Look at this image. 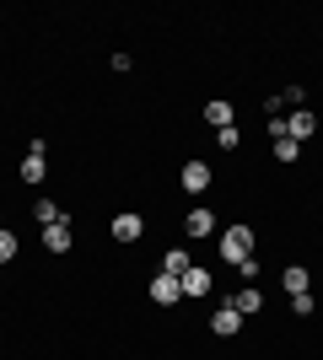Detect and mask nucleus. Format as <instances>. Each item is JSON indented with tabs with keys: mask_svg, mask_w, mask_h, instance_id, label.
<instances>
[{
	"mask_svg": "<svg viewBox=\"0 0 323 360\" xmlns=\"http://www.w3.org/2000/svg\"><path fill=\"white\" fill-rule=\"evenodd\" d=\"M178 178H184L189 194H205V188H210V167H205V162H184V172H178Z\"/></svg>",
	"mask_w": 323,
	"mask_h": 360,
	"instance_id": "20e7f679",
	"label": "nucleus"
},
{
	"mask_svg": "<svg viewBox=\"0 0 323 360\" xmlns=\"http://www.w3.org/2000/svg\"><path fill=\"white\" fill-rule=\"evenodd\" d=\"M184 296V285H178V274H156L151 280V301H162V307H172V301Z\"/></svg>",
	"mask_w": 323,
	"mask_h": 360,
	"instance_id": "39448f33",
	"label": "nucleus"
},
{
	"mask_svg": "<svg viewBox=\"0 0 323 360\" xmlns=\"http://www.w3.org/2000/svg\"><path fill=\"white\" fill-rule=\"evenodd\" d=\"M275 156H280V162H296V156H302V146H296V140H275Z\"/></svg>",
	"mask_w": 323,
	"mask_h": 360,
	"instance_id": "dca6fc26",
	"label": "nucleus"
},
{
	"mask_svg": "<svg viewBox=\"0 0 323 360\" xmlns=\"http://www.w3.org/2000/svg\"><path fill=\"white\" fill-rule=\"evenodd\" d=\"M210 328L221 333V339H232V333L243 328V312H237V307H232V301H227V307H215V317H210Z\"/></svg>",
	"mask_w": 323,
	"mask_h": 360,
	"instance_id": "7ed1b4c3",
	"label": "nucleus"
},
{
	"mask_svg": "<svg viewBox=\"0 0 323 360\" xmlns=\"http://www.w3.org/2000/svg\"><path fill=\"white\" fill-rule=\"evenodd\" d=\"M38 221L54 226V221H65V215H60V205H54V199H38Z\"/></svg>",
	"mask_w": 323,
	"mask_h": 360,
	"instance_id": "2eb2a0df",
	"label": "nucleus"
},
{
	"mask_svg": "<svg viewBox=\"0 0 323 360\" xmlns=\"http://www.w3.org/2000/svg\"><path fill=\"white\" fill-rule=\"evenodd\" d=\"M44 242H49V253H65V248H70V221L44 226Z\"/></svg>",
	"mask_w": 323,
	"mask_h": 360,
	"instance_id": "1a4fd4ad",
	"label": "nucleus"
},
{
	"mask_svg": "<svg viewBox=\"0 0 323 360\" xmlns=\"http://www.w3.org/2000/svg\"><path fill=\"white\" fill-rule=\"evenodd\" d=\"M205 113H210L215 129H227V124H232V103H205Z\"/></svg>",
	"mask_w": 323,
	"mask_h": 360,
	"instance_id": "4468645a",
	"label": "nucleus"
},
{
	"mask_svg": "<svg viewBox=\"0 0 323 360\" xmlns=\"http://www.w3.org/2000/svg\"><path fill=\"white\" fill-rule=\"evenodd\" d=\"M221 258H227V264H243V258H253V231H248V226H232V231H221Z\"/></svg>",
	"mask_w": 323,
	"mask_h": 360,
	"instance_id": "f257e3e1",
	"label": "nucleus"
},
{
	"mask_svg": "<svg viewBox=\"0 0 323 360\" xmlns=\"http://www.w3.org/2000/svg\"><path fill=\"white\" fill-rule=\"evenodd\" d=\"M184 231H189V237H210V231H215V215L210 210H189Z\"/></svg>",
	"mask_w": 323,
	"mask_h": 360,
	"instance_id": "9b49d317",
	"label": "nucleus"
},
{
	"mask_svg": "<svg viewBox=\"0 0 323 360\" xmlns=\"http://www.w3.org/2000/svg\"><path fill=\"white\" fill-rule=\"evenodd\" d=\"M140 231H146V221H140L135 210H124V215H113V237H119V242H135Z\"/></svg>",
	"mask_w": 323,
	"mask_h": 360,
	"instance_id": "423d86ee",
	"label": "nucleus"
},
{
	"mask_svg": "<svg viewBox=\"0 0 323 360\" xmlns=\"http://www.w3.org/2000/svg\"><path fill=\"white\" fill-rule=\"evenodd\" d=\"M44 178H49V162H44V140H32V150L22 156V183H32V188H38Z\"/></svg>",
	"mask_w": 323,
	"mask_h": 360,
	"instance_id": "f03ea898",
	"label": "nucleus"
},
{
	"mask_svg": "<svg viewBox=\"0 0 323 360\" xmlns=\"http://www.w3.org/2000/svg\"><path fill=\"white\" fill-rule=\"evenodd\" d=\"M286 129H291V140H308L312 129H318V113H312V108H296V113H291V124H286Z\"/></svg>",
	"mask_w": 323,
	"mask_h": 360,
	"instance_id": "6e6552de",
	"label": "nucleus"
},
{
	"mask_svg": "<svg viewBox=\"0 0 323 360\" xmlns=\"http://www.w3.org/2000/svg\"><path fill=\"white\" fill-rule=\"evenodd\" d=\"M232 307H237V312H259V307H264V290L259 285H243V290H237V296H232Z\"/></svg>",
	"mask_w": 323,
	"mask_h": 360,
	"instance_id": "9d476101",
	"label": "nucleus"
},
{
	"mask_svg": "<svg viewBox=\"0 0 323 360\" xmlns=\"http://www.w3.org/2000/svg\"><path fill=\"white\" fill-rule=\"evenodd\" d=\"M162 274H189V253L184 248H167V253H162Z\"/></svg>",
	"mask_w": 323,
	"mask_h": 360,
	"instance_id": "f8f14e48",
	"label": "nucleus"
},
{
	"mask_svg": "<svg viewBox=\"0 0 323 360\" xmlns=\"http://www.w3.org/2000/svg\"><path fill=\"white\" fill-rule=\"evenodd\" d=\"M280 280H286V290H291V296H302V290H308V269H302V264H291Z\"/></svg>",
	"mask_w": 323,
	"mask_h": 360,
	"instance_id": "ddd939ff",
	"label": "nucleus"
},
{
	"mask_svg": "<svg viewBox=\"0 0 323 360\" xmlns=\"http://www.w3.org/2000/svg\"><path fill=\"white\" fill-rule=\"evenodd\" d=\"M178 285H184V296H205V290H210V274H205L200 264H189V274H178Z\"/></svg>",
	"mask_w": 323,
	"mask_h": 360,
	"instance_id": "0eeeda50",
	"label": "nucleus"
},
{
	"mask_svg": "<svg viewBox=\"0 0 323 360\" xmlns=\"http://www.w3.org/2000/svg\"><path fill=\"white\" fill-rule=\"evenodd\" d=\"M291 307H296V317H312V307H318V301H312V290H302V296H291Z\"/></svg>",
	"mask_w": 323,
	"mask_h": 360,
	"instance_id": "f3484780",
	"label": "nucleus"
},
{
	"mask_svg": "<svg viewBox=\"0 0 323 360\" xmlns=\"http://www.w3.org/2000/svg\"><path fill=\"white\" fill-rule=\"evenodd\" d=\"M11 258H16V237H11V231H0V264H11Z\"/></svg>",
	"mask_w": 323,
	"mask_h": 360,
	"instance_id": "a211bd4d",
	"label": "nucleus"
}]
</instances>
